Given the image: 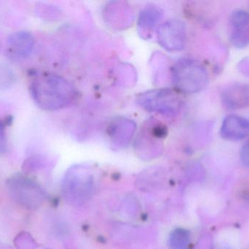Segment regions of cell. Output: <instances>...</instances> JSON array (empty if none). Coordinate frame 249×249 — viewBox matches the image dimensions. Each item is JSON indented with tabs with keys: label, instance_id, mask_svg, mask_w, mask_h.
Listing matches in <instances>:
<instances>
[{
	"label": "cell",
	"instance_id": "6da1fadb",
	"mask_svg": "<svg viewBox=\"0 0 249 249\" xmlns=\"http://www.w3.org/2000/svg\"><path fill=\"white\" fill-rule=\"evenodd\" d=\"M35 104L42 110L55 111L71 105L77 97V91L64 77L54 74L36 76L29 86Z\"/></svg>",
	"mask_w": 249,
	"mask_h": 249
},
{
	"label": "cell",
	"instance_id": "7a4b0ae2",
	"mask_svg": "<svg viewBox=\"0 0 249 249\" xmlns=\"http://www.w3.org/2000/svg\"><path fill=\"white\" fill-rule=\"evenodd\" d=\"M171 77L176 88L186 94L200 92L209 83L206 68L198 61L189 58H181L176 63Z\"/></svg>",
	"mask_w": 249,
	"mask_h": 249
},
{
	"label": "cell",
	"instance_id": "3957f363",
	"mask_svg": "<svg viewBox=\"0 0 249 249\" xmlns=\"http://www.w3.org/2000/svg\"><path fill=\"white\" fill-rule=\"evenodd\" d=\"M137 102L149 112L158 113L167 116L177 115L182 102L177 92L168 88L152 89L140 94Z\"/></svg>",
	"mask_w": 249,
	"mask_h": 249
},
{
	"label": "cell",
	"instance_id": "277c9868",
	"mask_svg": "<svg viewBox=\"0 0 249 249\" xmlns=\"http://www.w3.org/2000/svg\"><path fill=\"white\" fill-rule=\"evenodd\" d=\"M158 42L170 52L181 51L187 40V27L182 20L173 19L160 24L156 30Z\"/></svg>",
	"mask_w": 249,
	"mask_h": 249
},
{
	"label": "cell",
	"instance_id": "5b68a950",
	"mask_svg": "<svg viewBox=\"0 0 249 249\" xmlns=\"http://www.w3.org/2000/svg\"><path fill=\"white\" fill-rule=\"evenodd\" d=\"M9 191L15 201L26 209H35L42 199L40 190L32 180L22 175L12 177L8 183Z\"/></svg>",
	"mask_w": 249,
	"mask_h": 249
},
{
	"label": "cell",
	"instance_id": "8992f818",
	"mask_svg": "<svg viewBox=\"0 0 249 249\" xmlns=\"http://www.w3.org/2000/svg\"><path fill=\"white\" fill-rule=\"evenodd\" d=\"M168 130L160 121L153 118L147 120L135 141V148L143 153L159 152L162 140L166 137Z\"/></svg>",
	"mask_w": 249,
	"mask_h": 249
},
{
	"label": "cell",
	"instance_id": "52a82bcc",
	"mask_svg": "<svg viewBox=\"0 0 249 249\" xmlns=\"http://www.w3.org/2000/svg\"><path fill=\"white\" fill-rule=\"evenodd\" d=\"M103 17L108 26L115 30L127 29L133 21L131 7L124 1H111L103 9Z\"/></svg>",
	"mask_w": 249,
	"mask_h": 249
},
{
	"label": "cell",
	"instance_id": "ba28073f",
	"mask_svg": "<svg viewBox=\"0 0 249 249\" xmlns=\"http://www.w3.org/2000/svg\"><path fill=\"white\" fill-rule=\"evenodd\" d=\"M33 35L28 31H19L10 35L6 43V54L13 61H21L32 54L35 48Z\"/></svg>",
	"mask_w": 249,
	"mask_h": 249
},
{
	"label": "cell",
	"instance_id": "9c48e42d",
	"mask_svg": "<svg viewBox=\"0 0 249 249\" xmlns=\"http://www.w3.org/2000/svg\"><path fill=\"white\" fill-rule=\"evenodd\" d=\"M136 130L134 121L124 117H117L108 126L107 136L112 146L124 149L131 141Z\"/></svg>",
	"mask_w": 249,
	"mask_h": 249
},
{
	"label": "cell",
	"instance_id": "30bf717a",
	"mask_svg": "<svg viewBox=\"0 0 249 249\" xmlns=\"http://www.w3.org/2000/svg\"><path fill=\"white\" fill-rule=\"evenodd\" d=\"M221 99L228 110L236 111L249 106V84L235 83L228 85L222 90Z\"/></svg>",
	"mask_w": 249,
	"mask_h": 249
},
{
	"label": "cell",
	"instance_id": "8fae6325",
	"mask_svg": "<svg viewBox=\"0 0 249 249\" xmlns=\"http://www.w3.org/2000/svg\"><path fill=\"white\" fill-rule=\"evenodd\" d=\"M232 45L243 48L249 45V13L244 10L232 12L230 19Z\"/></svg>",
	"mask_w": 249,
	"mask_h": 249
},
{
	"label": "cell",
	"instance_id": "7c38bea8",
	"mask_svg": "<svg viewBox=\"0 0 249 249\" xmlns=\"http://www.w3.org/2000/svg\"><path fill=\"white\" fill-rule=\"evenodd\" d=\"M163 12L158 6L148 5L141 11L137 20L138 32L143 39H149L160 23Z\"/></svg>",
	"mask_w": 249,
	"mask_h": 249
},
{
	"label": "cell",
	"instance_id": "4fadbf2b",
	"mask_svg": "<svg viewBox=\"0 0 249 249\" xmlns=\"http://www.w3.org/2000/svg\"><path fill=\"white\" fill-rule=\"evenodd\" d=\"M221 136L225 140H240L249 135V120L238 115H229L222 122Z\"/></svg>",
	"mask_w": 249,
	"mask_h": 249
},
{
	"label": "cell",
	"instance_id": "5bb4252c",
	"mask_svg": "<svg viewBox=\"0 0 249 249\" xmlns=\"http://www.w3.org/2000/svg\"><path fill=\"white\" fill-rule=\"evenodd\" d=\"M119 78L124 83V86H131L136 81V72L131 66L124 64L122 65L118 71Z\"/></svg>",
	"mask_w": 249,
	"mask_h": 249
},
{
	"label": "cell",
	"instance_id": "9a60e30c",
	"mask_svg": "<svg viewBox=\"0 0 249 249\" xmlns=\"http://www.w3.org/2000/svg\"><path fill=\"white\" fill-rule=\"evenodd\" d=\"M10 117L0 114V153H4L7 149V127L10 123Z\"/></svg>",
	"mask_w": 249,
	"mask_h": 249
},
{
	"label": "cell",
	"instance_id": "2e32d148",
	"mask_svg": "<svg viewBox=\"0 0 249 249\" xmlns=\"http://www.w3.org/2000/svg\"><path fill=\"white\" fill-rule=\"evenodd\" d=\"M177 243V249H187L189 244H190V235L185 230H179L177 232L176 235Z\"/></svg>",
	"mask_w": 249,
	"mask_h": 249
},
{
	"label": "cell",
	"instance_id": "e0dca14e",
	"mask_svg": "<svg viewBox=\"0 0 249 249\" xmlns=\"http://www.w3.org/2000/svg\"><path fill=\"white\" fill-rule=\"evenodd\" d=\"M32 238L29 234L22 233L20 236L17 238L16 247L18 249H32Z\"/></svg>",
	"mask_w": 249,
	"mask_h": 249
},
{
	"label": "cell",
	"instance_id": "ac0fdd59",
	"mask_svg": "<svg viewBox=\"0 0 249 249\" xmlns=\"http://www.w3.org/2000/svg\"><path fill=\"white\" fill-rule=\"evenodd\" d=\"M241 159L243 164L249 167V142L244 145L241 152Z\"/></svg>",
	"mask_w": 249,
	"mask_h": 249
},
{
	"label": "cell",
	"instance_id": "d6986e66",
	"mask_svg": "<svg viewBox=\"0 0 249 249\" xmlns=\"http://www.w3.org/2000/svg\"><path fill=\"white\" fill-rule=\"evenodd\" d=\"M241 196L245 199L249 200V185L247 187H244V188L241 189Z\"/></svg>",
	"mask_w": 249,
	"mask_h": 249
},
{
	"label": "cell",
	"instance_id": "ffe728a7",
	"mask_svg": "<svg viewBox=\"0 0 249 249\" xmlns=\"http://www.w3.org/2000/svg\"><path fill=\"white\" fill-rule=\"evenodd\" d=\"M1 42H0V50H1Z\"/></svg>",
	"mask_w": 249,
	"mask_h": 249
}]
</instances>
